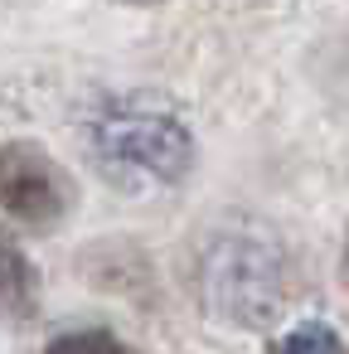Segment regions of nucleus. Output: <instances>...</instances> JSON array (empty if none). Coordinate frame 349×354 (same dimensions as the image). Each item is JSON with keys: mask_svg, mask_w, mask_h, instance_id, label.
<instances>
[{"mask_svg": "<svg viewBox=\"0 0 349 354\" xmlns=\"http://www.w3.org/2000/svg\"><path fill=\"white\" fill-rule=\"evenodd\" d=\"M267 354H344V339H339L330 325L305 320V325L286 330L281 339H272V344H267Z\"/></svg>", "mask_w": 349, "mask_h": 354, "instance_id": "5", "label": "nucleus"}, {"mask_svg": "<svg viewBox=\"0 0 349 354\" xmlns=\"http://www.w3.org/2000/svg\"><path fill=\"white\" fill-rule=\"evenodd\" d=\"M126 6H155V0H126Z\"/></svg>", "mask_w": 349, "mask_h": 354, "instance_id": "8", "label": "nucleus"}, {"mask_svg": "<svg viewBox=\"0 0 349 354\" xmlns=\"http://www.w3.org/2000/svg\"><path fill=\"white\" fill-rule=\"evenodd\" d=\"M39 301V281H35V267L25 262V252L0 238V320H25Z\"/></svg>", "mask_w": 349, "mask_h": 354, "instance_id": "4", "label": "nucleus"}, {"mask_svg": "<svg viewBox=\"0 0 349 354\" xmlns=\"http://www.w3.org/2000/svg\"><path fill=\"white\" fill-rule=\"evenodd\" d=\"M199 301L214 320L262 330L286 310L291 296V257L262 223H228L204 238L194 262Z\"/></svg>", "mask_w": 349, "mask_h": 354, "instance_id": "2", "label": "nucleus"}, {"mask_svg": "<svg viewBox=\"0 0 349 354\" xmlns=\"http://www.w3.org/2000/svg\"><path fill=\"white\" fill-rule=\"evenodd\" d=\"M88 156L107 185L151 199L175 189L194 165V136L175 107L155 97H117L88 127Z\"/></svg>", "mask_w": 349, "mask_h": 354, "instance_id": "1", "label": "nucleus"}, {"mask_svg": "<svg viewBox=\"0 0 349 354\" xmlns=\"http://www.w3.org/2000/svg\"><path fill=\"white\" fill-rule=\"evenodd\" d=\"M344 277H349V238H344Z\"/></svg>", "mask_w": 349, "mask_h": 354, "instance_id": "7", "label": "nucleus"}, {"mask_svg": "<svg viewBox=\"0 0 349 354\" xmlns=\"http://www.w3.org/2000/svg\"><path fill=\"white\" fill-rule=\"evenodd\" d=\"M0 204L25 228H54L73 209V185L44 146L15 141L0 151Z\"/></svg>", "mask_w": 349, "mask_h": 354, "instance_id": "3", "label": "nucleus"}, {"mask_svg": "<svg viewBox=\"0 0 349 354\" xmlns=\"http://www.w3.org/2000/svg\"><path fill=\"white\" fill-rule=\"evenodd\" d=\"M44 354H136V349L126 339H117L112 330H73V335L49 339Z\"/></svg>", "mask_w": 349, "mask_h": 354, "instance_id": "6", "label": "nucleus"}]
</instances>
